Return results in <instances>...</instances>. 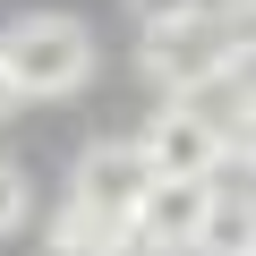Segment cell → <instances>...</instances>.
Returning a JSON list of instances; mask_svg holds the SVG:
<instances>
[{
	"instance_id": "obj_1",
	"label": "cell",
	"mask_w": 256,
	"mask_h": 256,
	"mask_svg": "<svg viewBox=\"0 0 256 256\" xmlns=\"http://www.w3.org/2000/svg\"><path fill=\"white\" fill-rule=\"evenodd\" d=\"M0 77H9V102H52L77 94L94 77V34L68 9H26L0 26Z\"/></svg>"
},
{
	"instance_id": "obj_2",
	"label": "cell",
	"mask_w": 256,
	"mask_h": 256,
	"mask_svg": "<svg viewBox=\"0 0 256 256\" xmlns=\"http://www.w3.org/2000/svg\"><path fill=\"white\" fill-rule=\"evenodd\" d=\"M146 77L171 94V102H188L196 86H214V77H239V60H248V34L222 18V9H205V18H171V26H146Z\"/></svg>"
},
{
	"instance_id": "obj_3",
	"label": "cell",
	"mask_w": 256,
	"mask_h": 256,
	"mask_svg": "<svg viewBox=\"0 0 256 256\" xmlns=\"http://www.w3.org/2000/svg\"><path fill=\"white\" fill-rule=\"evenodd\" d=\"M146 188H154V171H146L137 137H102V146H86V154H77L68 205H86V214H102V222H120V230H128V214H137V196H146Z\"/></svg>"
},
{
	"instance_id": "obj_4",
	"label": "cell",
	"mask_w": 256,
	"mask_h": 256,
	"mask_svg": "<svg viewBox=\"0 0 256 256\" xmlns=\"http://www.w3.org/2000/svg\"><path fill=\"white\" fill-rule=\"evenodd\" d=\"M137 154H146V171L154 180H222V146H214V128L196 120V111H180V102H162L154 120H146V137H137ZM248 171V162H239Z\"/></svg>"
},
{
	"instance_id": "obj_5",
	"label": "cell",
	"mask_w": 256,
	"mask_h": 256,
	"mask_svg": "<svg viewBox=\"0 0 256 256\" xmlns=\"http://www.w3.org/2000/svg\"><path fill=\"white\" fill-rule=\"evenodd\" d=\"M205 196L214 180H154L137 196V214H128V239H137L146 256H171V248H196V222H205Z\"/></svg>"
},
{
	"instance_id": "obj_6",
	"label": "cell",
	"mask_w": 256,
	"mask_h": 256,
	"mask_svg": "<svg viewBox=\"0 0 256 256\" xmlns=\"http://www.w3.org/2000/svg\"><path fill=\"white\" fill-rule=\"evenodd\" d=\"M248 239H256V222H248V188H222V180H214L205 222H196V256H248Z\"/></svg>"
},
{
	"instance_id": "obj_7",
	"label": "cell",
	"mask_w": 256,
	"mask_h": 256,
	"mask_svg": "<svg viewBox=\"0 0 256 256\" xmlns=\"http://www.w3.org/2000/svg\"><path fill=\"white\" fill-rule=\"evenodd\" d=\"M137 239H128L120 222H102V214H86V205H60L52 214V256H128Z\"/></svg>"
},
{
	"instance_id": "obj_8",
	"label": "cell",
	"mask_w": 256,
	"mask_h": 256,
	"mask_svg": "<svg viewBox=\"0 0 256 256\" xmlns=\"http://www.w3.org/2000/svg\"><path fill=\"white\" fill-rule=\"evenodd\" d=\"M18 222H26V171H18L9 154H0V239H9Z\"/></svg>"
},
{
	"instance_id": "obj_9",
	"label": "cell",
	"mask_w": 256,
	"mask_h": 256,
	"mask_svg": "<svg viewBox=\"0 0 256 256\" xmlns=\"http://www.w3.org/2000/svg\"><path fill=\"white\" fill-rule=\"evenodd\" d=\"M137 9V26H171V18H205L214 0H128Z\"/></svg>"
},
{
	"instance_id": "obj_10",
	"label": "cell",
	"mask_w": 256,
	"mask_h": 256,
	"mask_svg": "<svg viewBox=\"0 0 256 256\" xmlns=\"http://www.w3.org/2000/svg\"><path fill=\"white\" fill-rule=\"evenodd\" d=\"M0 120H9V77H0Z\"/></svg>"
},
{
	"instance_id": "obj_11",
	"label": "cell",
	"mask_w": 256,
	"mask_h": 256,
	"mask_svg": "<svg viewBox=\"0 0 256 256\" xmlns=\"http://www.w3.org/2000/svg\"><path fill=\"white\" fill-rule=\"evenodd\" d=\"M128 256H146V248H128Z\"/></svg>"
}]
</instances>
